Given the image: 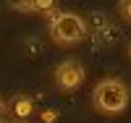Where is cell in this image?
<instances>
[{"mask_svg":"<svg viewBox=\"0 0 131 123\" xmlns=\"http://www.w3.org/2000/svg\"><path fill=\"white\" fill-rule=\"evenodd\" d=\"M92 97H94V107L100 113H107V115L123 113L128 107V86L121 79H102L94 86Z\"/></svg>","mask_w":131,"mask_h":123,"instance_id":"obj_1","label":"cell"},{"mask_svg":"<svg viewBox=\"0 0 131 123\" xmlns=\"http://www.w3.org/2000/svg\"><path fill=\"white\" fill-rule=\"evenodd\" d=\"M50 37L58 44H79L86 37V21L79 13H71V10L55 13L50 21Z\"/></svg>","mask_w":131,"mask_h":123,"instance_id":"obj_2","label":"cell"},{"mask_svg":"<svg viewBox=\"0 0 131 123\" xmlns=\"http://www.w3.org/2000/svg\"><path fill=\"white\" fill-rule=\"evenodd\" d=\"M86 79V71L79 60H63L58 68H55V84L63 89V92H73L79 89Z\"/></svg>","mask_w":131,"mask_h":123,"instance_id":"obj_3","label":"cell"},{"mask_svg":"<svg viewBox=\"0 0 131 123\" xmlns=\"http://www.w3.org/2000/svg\"><path fill=\"white\" fill-rule=\"evenodd\" d=\"M31 110H34V105H31V99L26 97V94H18L16 99H13V115L16 118H29L31 115Z\"/></svg>","mask_w":131,"mask_h":123,"instance_id":"obj_4","label":"cell"},{"mask_svg":"<svg viewBox=\"0 0 131 123\" xmlns=\"http://www.w3.org/2000/svg\"><path fill=\"white\" fill-rule=\"evenodd\" d=\"M121 10H123V16L131 21V0H126V3H121Z\"/></svg>","mask_w":131,"mask_h":123,"instance_id":"obj_5","label":"cell"},{"mask_svg":"<svg viewBox=\"0 0 131 123\" xmlns=\"http://www.w3.org/2000/svg\"><path fill=\"white\" fill-rule=\"evenodd\" d=\"M3 113H5V102L0 99V118H3Z\"/></svg>","mask_w":131,"mask_h":123,"instance_id":"obj_6","label":"cell"},{"mask_svg":"<svg viewBox=\"0 0 131 123\" xmlns=\"http://www.w3.org/2000/svg\"><path fill=\"white\" fill-rule=\"evenodd\" d=\"M128 58H131V44H128Z\"/></svg>","mask_w":131,"mask_h":123,"instance_id":"obj_7","label":"cell"}]
</instances>
